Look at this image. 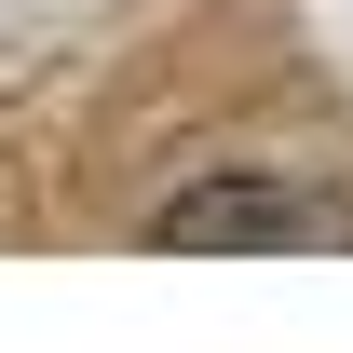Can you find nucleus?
<instances>
[{
	"label": "nucleus",
	"instance_id": "1",
	"mask_svg": "<svg viewBox=\"0 0 353 353\" xmlns=\"http://www.w3.org/2000/svg\"><path fill=\"white\" fill-rule=\"evenodd\" d=\"M163 259H218V245H353V204L299 190V176H204L150 218Z\"/></svg>",
	"mask_w": 353,
	"mask_h": 353
}]
</instances>
